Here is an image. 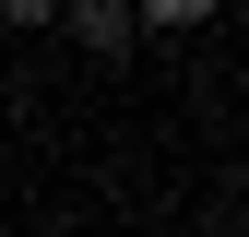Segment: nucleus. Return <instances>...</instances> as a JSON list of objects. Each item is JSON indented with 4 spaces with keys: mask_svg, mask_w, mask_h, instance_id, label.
I'll return each instance as SVG.
<instances>
[{
    "mask_svg": "<svg viewBox=\"0 0 249 237\" xmlns=\"http://www.w3.org/2000/svg\"><path fill=\"white\" fill-rule=\"evenodd\" d=\"M48 24H71V36L95 48V59H131V36H142V24H131V0H59Z\"/></svg>",
    "mask_w": 249,
    "mask_h": 237,
    "instance_id": "nucleus-1",
    "label": "nucleus"
},
{
    "mask_svg": "<svg viewBox=\"0 0 249 237\" xmlns=\"http://www.w3.org/2000/svg\"><path fill=\"white\" fill-rule=\"evenodd\" d=\"M213 12V0H131V24H166V36H178V24H202Z\"/></svg>",
    "mask_w": 249,
    "mask_h": 237,
    "instance_id": "nucleus-2",
    "label": "nucleus"
},
{
    "mask_svg": "<svg viewBox=\"0 0 249 237\" xmlns=\"http://www.w3.org/2000/svg\"><path fill=\"white\" fill-rule=\"evenodd\" d=\"M59 0H0V36H24V24H48Z\"/></svg>",
    "mask_w": 249,
    "mask_h": 237,
    "instance_id": "nucleus-3",
    "label": "nucleus"
}]
</instances>
